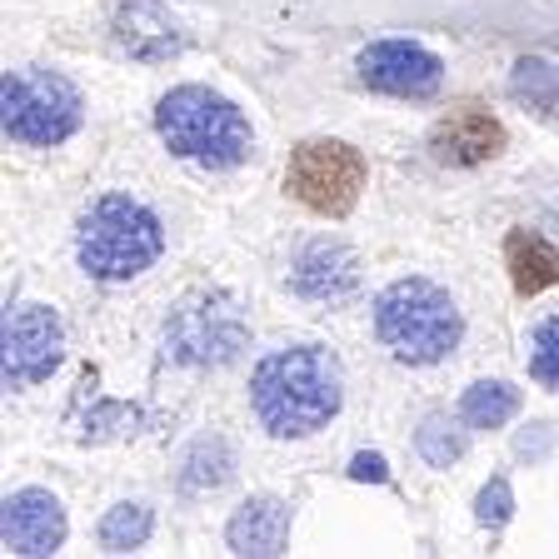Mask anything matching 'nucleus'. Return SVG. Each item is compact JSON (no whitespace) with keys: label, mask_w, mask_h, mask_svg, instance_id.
<instances>
[{"label":"nucleus","mask_w":559,"mask_h":559,"mask_svg":"<svg viewBox=\"0 0 559 559\" xmlns=\"http://www.w3.org/2000/svg\"><path fill=\"white\" fill-rule=\"evenodd\" d=\"M370 180V160H365L349 140H300L285 165V190L300 200L305 210L325 215V221H345L360 205V190Z\"/></svg>","instance_id":"7"},{"label":"nucleus","mask_w":559,"mask_h":559,"mask_svg":"<svg viewBox=\"0 0 559 559\" xmlns=\"http://www.w3.org/2000/svg\"><path fill=\"white\" fill-rule=\"evenodd\" d=\"M349 479H360V485H390V465H384V454L360 450L355 460H349Z\"/></svg>","instance_id":"24"},{"label":"nucleus","mask_w":559,"mask_h":559,"mask_svg":"<svg viewBox=\"0 0 559 559\" xmlns=\"http://www.w3.org/2000/svg\"><path fill=\"white\" fill-rule=\"evenodd\" d=\"M504 270H510V285L514 295H545L549 285H559V245L545 240L539 230H524L514 225L504 235Z\"/></svg>","instance_id":"15"},{"label":"nucleus","mask_w":559,"mask_h":559,"mask_svg":"<svg viewBox=\"0 0 559 559\" xmlns=\"http://www.w3.org/2000/svg\"><path fill=\"white\" fill-rule=\"evenodd\" d=\"M250 405L275 440L325 430L345 405V370L325 345L275 349L250 374Z\"/></svg>","instance_id":"1"},{"label":"nucleus","mask_w":559,"mask_h":559,"mask_svg":"<svg viewBox=\"0 0 559 559\" xmlns=\"http://www.w3.org/2000/svg\"><path fill=\"white\" fill-rule=\"evenodd\" d=\"M0 539L5 555L46 559L66 545V504L50 489H15L0 504Z\"/></svg>","instance_id":"10"},{"label":"nucleus","mask_w":559,"mask_h":559,"mask_svg":"<svg viewBox=\"0 0 559 559\" xmlns=\"http://www.w3.org/2000/svg\"><path fill=\"white\" fill-rule=\"evenodd\" d=\"M110 31H116V46L145 66H160V60H175L186 50V25L160 0H126Z\"/></svg>","instance_id":"12"},{"label":"nucleus","mask_w":559,"mask_h":559,"mask_svg":"<svg viewBox=\"0 0 559 559\" xmlns=\"http://www.w3.org/2000/svg\"><path fill=\"white\" fill-rule=\"evenodd\" d=\"M520 415V390L510 380H475L460 400V419L469 430H500Z\"/></svg>","instance_id":"17"},{"label":"nucleus","mask_w":559,"mask_h":559,"mask_svg":"<svg viewBox=\"0 0 559 559\" xmlns=\"http://www.w3.org/2000/svg\"><path fill=\"white\" fill-rule=\"evenodd\" d=\"M151 530H155L151 504L126 500V504H116V510H105V520H100V549H105V555H130V549H140L145 539H151Z\"/></svg>","instance_id":"19"},{"label":"nucleus","mask_w":559,"mask_h":559,"mask_svg":"<svg viewBox=\"0 0 559 559\" xmlns=\"http://www.w3.org/2000/svg\"><path fill=\"white\" fill-rule=\"evenodd\" d=\"M290 290L314 305H340L360 290V260L349 255L345 245L320 240L300 250V260L290 265Z\"/></svg>","instance_id":"13"},{"label":"nucleus","mask_w":559,"mask_h":559,"mask_svg":"<svg viewBox=\"0 0 559 559\" xmlns=\"http://www.w3.org/2000/svg\"><path fill=\"white\" fill-rule=\"evenodd\" d=\"M355 70H360V85L395 100H430L444 85V60L415 40H374L360 50Z\"/></svg>","instance_id":"9"},{"label":"nucleus","mask_w":559,"mask_h":559,"mask_svg":"<svg viewBox=\"0 0 559 559\" xmlns=\"http://www.w3.org/2000/svg\"><path fill=\"white\" fill-rule=\"evenodd\" d=\"M510 95L520 105H530L535 116H555L559 110V66L545 56H524L510 70Z\"/></svg>","instance_id":"18"},{"label":"nucleus","mask_w":559,"mask_h":559,"mask_svg":"<svg viewBox=\"0 0 559 559\" xmlns=\"http://www.w3.org/2000/svg\"><path fill=\"white\" fill-rule=\"evenodd\" d=\"M415 450H419V460L425 465H435V469H450L460 454H465V435L454 430L444 415H430L425 425L415 430Z\"/></svg>","instance_id":"20"},{"label":"nucleus","mask_w":559,"mask_h":559,"mask_svg":"<svg viewBox=\"0 0 559 559\" xmlns=\"http://www.w3.org/2000/svg\"><path fill=\"white\" fill-rule=\"evenodd\" d=\"M160 250H165L160 221L135 195H100L81 215V230H75V260H81L85 275L105 280V285L145 275L160 260Z\"/></svg>","instance_id":"4"},{"label":"nucleus","mask_w":559,"mask_h":559,"mask_svg":"<svg viewBox=\"0 0 559 559\" xmlns=\"http://www.w3.org/2000/svg\"><path fill=\"white\" fill-rule=\"evenodd\" d=\"M530 374L545 390H559V314H549L545 325L530 335Z\"/></svg>","instance_id":"21"},{"label":"nucleus","mask_w":559,"mask_h":559,"mask_svg":"<svg viewBox=\"0 0 559 559\" xmlns=\"http://www.w3.org/2000/svg\"><path fill=\"white\" fill-rule=\"evenodd\" d=\"M245 340H250V320L230 290H195L165 314V355L190 370L230 365Z\"/></svg>","instance_id":"6"},{"label":"nucleus","mask_w":559,"mask_h":559,"mask_svg":"<svg viewBox=\"0 0 559 559\" xmlns=\"http://www.w3.org/2000/svg\"><path fill=\"white\" fill-rule=\"evenodd\" d=\"M66 360V325L50 305H21L5 314V390H31Z\"/></svg>","instance_id":"8"},{"label":"nucleus","mask_w":559,"mask_h":559,"mask_svg":"<svg viewBox=\"0 0 559 559\" xmlns=\"http://www.w3.org/2000/svg\"><path fill=\"white\" fill-rule=\"evenodd\" d=\"M85 120L81 91L46 66L5 70L0 81V126L15 145H66Z\"/></svg>","instance_id":"5"},{"label":"nucleus","mask_w":559,"mask_h":559,"mask_svg":"<svg viewBox=\"0 0 559 559\" xmlns=\"http://www.w3.org/2000/svg\"><path fill=\"white\" fill-rule=\"evenodd\" d=\"M225 545L240 559H275L290 545V504L275 495H250L225 524Z\"/></svg>","instance_id":"14"},{"label":"nucleus","mask_w":559,"mask_h":559,"mask_svg":"<svg viewBox=\"0 0 559 559\" xmlns=\"http://www.w3.org/2000/svg\"><path fill=\"white\" fill-rule=\"evenodd\" d=\"M374 335L395 355L400 365H440L444 355L460 349L465 320L450 290H440L435 280H395L374 295Z\"/></svg>","instance_id":"3"},{"label":"nucleus","mask_w":559,"mask_h":559,"mask_svg":"<svg viewBox=\"0 0 559 559\" xmlns=\"http://www.w3.org/2000/svg\"><path fill=\"white\" fill-rule=\"evenodd\" d=\"M510 514H514V489L504 475H495L475 495V520L485 524V530H500V524H510Z\"/></svg>","instance_id":"22"},{"label":"nucleus","mask_w":559,"mask_h":559,"mask_svg":"<svg viewBox=\"0 0 559 559\" xmlns=\"http://www.w3.org/2000/svg\"><path fill=\"white\" fill-rule=\"evenodd\" d=\"M510 145V130L500 126V116H489L485 105H450L440 120L430 126V151L440 165H489L495 155Z\"/></svg>","instance_id":"11"},{"label":"nucleus","mask_w":559,"mask_h":559,"mask_svg":"<svg viewBox=\"0 0 559 559\" xmlns=\"http://www.w3.org/2000/svg\"><path fill=\"white\" fill-rule=\"evenodd\" d=\"M135 409L130 405H116V400H100V405L85 415V430H81V440H110V435H120V430H130L135 425Z\"/></svg>","instance_id":"23"},{"label":"nucleus","mask_w":559,"mask_h":559,"mask_svg":"<svg viewBox=\"0 0 559 559\" xmlns=\"http://www.w3.org/2000/svg\"><path fill=\"white\" fill-rule=\"evenodd\" d=\"M230 475H235V454L221 435L195 440L186 450V460H180V489L186 495H210V489H221Z\"/></svg>","instance_id":"16"},{"label":"nucleus","mask_w":559,"mask_h":559,"mask_svg":"<svg viewBox=\"0 0 559 559\" xmlns=\"http://www.w3.org/2000/svg\"><path fill=\"white\" fill-rule=\"evenodd\" d=\"M155 135L165 140V151L180 160H195L205 170H235L250 160V120L235 100L205 91V85H180L155 105Z\"/></svg>","instance_id":"2"}]
</instances>
